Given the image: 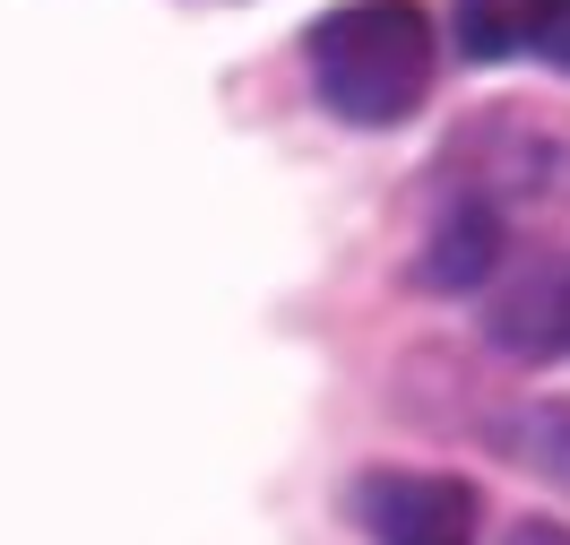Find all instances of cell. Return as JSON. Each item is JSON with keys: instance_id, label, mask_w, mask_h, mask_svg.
<instances>
[{"instance_id": "cell-6", "label": "cell", "mask_w": 570, "mask_h": 545, "mask_svg": "<svg viewBox=\"0 0 570 545\" xmlns=\"http://www.w3.org/2000/svg\"><path fill=\"white\" fill-rule=\"evenodd\" d=\"M510 545H570V519H519Z\"/></svg>"}, {"instance_id": "cell-3", "label": "cell", "mask_w": 570, "mask_h": 545, "mask_svg": "<svg viewBox=\"0 0 570 545\" xmlns=\"http://www.w3.org/2000/svg\"><path fill=\"white\" fill-rule=\"evenodd\" d=\"M562 27H570V0H459V52L466 61L544 52Z\"/></svg>"}, {"instance_id": "cell-2", "label": "cell", "mask_w": 570, "mask_h": 545, "mask_svg": "<svg viewBox=\"0 0 570 545\" xmlns=\"http://www.w3.org/2000/svg\"><path fill=\"white\" fill-rule=\"evenodd\" d=\"M355 519L372 545H475V494L432 468H372L355 485Z\"/></svg>"}, {"instance_id": "cell-1", "label": "cell", "mask_w": 570, "mask_h": 545, "mask_svg": "<svg viewBox=\"0 0 570 545\" xmlns=\"http://www.w3.org/2000/svg\"><path fill=\"white\" fill-rule=\"evenodd\" d=\"M312 87L337 121L390 130L432 87V9L424 0H346L312 27Z\"/></svg>"}, {"instance_id": "cell-7", "label": "cell", "mask_w": 570, "mask_h": 545, "mask_svg": "<svg viewBox=\"0 0 570 545\" xmlns=\"http://www.w3.org/2000/svg\"><path fill=\"white\" fill-rule=\"evenodd\" d=\"M544 52H553V61H570V27H562V36H553V43H544Z\"/></svg>"}, {"instance_id": "cell-4", "label": "cell", "mask_w": 570, "mask_h": 545, "mask_svg": "<svg viewBox=\"0 0 570 545\" xmlns=\"http://www.w3.org/2000/svg\"><path fill=\"white\" fill-rule=\"evenodd\" d=\"M493 260H501V217L484 199H459V208L441 217V234H432V252H424V286L466 294V286L493 278Z\"/></svg>"}, {"instance_id": "cell-5", "label": "cell", "mask_w": 570, "mask_h": 545, "mask_svg": "<svg viewBox=\"0 0 570 545\" xmlns=\"http://www.w3.org/2000/svg\"><path fill=\"white\" fill-rule=\"evenodd\" d=\"M501 338L510 347H535V356H553V347H570V286H535L519 312H501Z\"/></svg>"}]
</instances>
